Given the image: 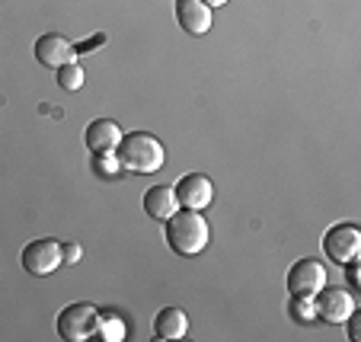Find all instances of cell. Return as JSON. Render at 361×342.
I'll return each instance as SVG.
<instances>
[{
    "label": "cell",
    "instance_id": "1",
    "mask_svg": "<svg viewBox=\"0 0 361 342\" xmlns=\"http://www.w3.org/2000/svg\"><path fill=\"white\" fill-rule=\"evenodd\" d=\"M116 157H118V164H122V170L141 173V176H150V173H157L160 166L166 164L164 144L154 135H147V131L122 135V141H118V147H116Z\"/></svg>",
    "mask_w": 361,
    "mask_h": 342
},
{
    "label": "cell",
    "instance_id": "2",
    "mask_svg": "<svg viewBox=\"0 0 361 342\" xmlns=\"http://www.w3.org/2000/svg\"><path fill=\"white\" fill-rule=\"evenodd\" d=\"M208 240H212V231H208V221L202 218V212H176L173 218H166V243L176 256H198L208 250Z\"/></svg>",
    "mask_w": 361,
    "mask_h": 342
},
{
    "label": "cell",
    "instance_id": "3",
    "mask_svg": "<svg viewBox=\"0 0 361 342\" xmlns=\"http://www.w3.org/2000/svg\"><path fill=\"white\" fill-rule=\"evenodd\" d=\"M96 323H99V310L93 304L80 301V304H68V307L58 314L55 329L64 342H83L96 333Z\"/></svg>",
    "mask_w": 361,
    "mask_h": 342
},
{
    "label": "cell",
    "instance_id": "4",
    "mask_svg": "<svg viewBox=\"0 0 361 342\" xmlns=\"http://www.w3.org/2000/svg\"><path fill=\"white\" fill-rule=\"evenodd\" d=\"M64 266V243L51 237H42V240H32L23 247V269L35 279H45V275L58 272Z\"/></svg>",
    "mask_w": 361,
    "mask_h": 342
},
{
    "label": "cell",
    "instance_id": "5",
    "mask_svg": "<svg viewBox=\"0 0 361 342\" xmlns=\"http://www.w3.org/2000/svg\"><path fill=\"white\" fill-rule=\"evenodd\" d=\"M314 307H317V320L323 323H345L348 317L358 310L355 304V295L348 288H339V285H323L320 291L314 295Z\"/></svg>",
    "mask_w": 361,
    "mask_h": 342
},
{
    "label": "cell",
    "instance_id": "6",
    "mask_svg": "<svg viewBox=\"0 0 361 342\" xmlns=\"http://www.w3.org/2000/svg\"><path fill=\"white\" fill-rule=\"evenodd\" d=\"M285 285L291 298H314L326 285V266L320 259H298L288 269Z\"/></svg>",
    "mask_w": 361,
    "mask_h": 342
},
{
    "label": "cell",
    "instance_id": "7",
    "mask_svg": "<svg viewBox=\"0 0 361 342\" xmlns=\"http://www.w3.org/2000/svg\"><path fill=\"white\" fill-rule=\"evenodd\" d=\"M323 253L333 262L345 266V262L358 259L361 253V231L355 224H333L323 237Z\"/></svg>",
    "mask_w": 361,
    "mask_h": 342
},
{
    "label": "cell",
    "instance_id": "8",
    "mask_svg": "<svg viewBox=\"0 0 361 342\" xmlns=\"http://www.w3.org/2000/svg\"><path fill=\"white\" fill-rule=\"evenodd\" d=\"M35 61L48 71H58V68H64V64L77 61V48H74V42L64 39V35L45 32L35 42Z\"/></svg>",
    "mask_w": 361,
    "mask_h": 342
},
{
    "label": "cell",
    "instance_id": "9",
    "mask_svg": "<svg viewBox=\"0 0 361 342\" xmlns=\"http://www.w3.org/2000/svg\"><path fill=\"white\" fill-rule=\"evenodd\" d=\"M173 189H176L179 205L192 208V212H204V208L212 205V199H214V185H212V179L204 176V173H189V176H183Z\"/></svg>",
    "mask_w": 361,
    "mask_h": 342
},
{
    "label": "cell",
    "instance_id": "10",
    "mask_svg": "<svg viewBox=\"0 0 361 342\" xmlns=\"http://www.w3.org/2000/svg\"><path fill=\"white\" fill-rule=\"evenodd\" d=\"M87 151L90 154H112L122 141V128L112 118H96V122L87 125Z\"/></svg>",
    "mask_w": 361,
    "mask_h": 342
},
{
    "label": "cell",
    "instance_id": "11",
    "mask_svg": "<svg viewBox=\"0 0 361 342\" xmlns=\"http://www.w3.org/2000/svg\"><path fill=\"white\" fill-rule=\"evenodd\" d=\"M176 23L189 35H204L212 29V7L204 0H176Z\"/></svg>",
    "mask_w": 361,
    "mask_h": 342
},
{
    "label": "cell",
    "instance_id": "12",
    "mask_svg": "<svg viewBox=\"0 0 361 342\" xmlns=\"http://www.w3.org/2000/svg\"><path fill=\"white\" fill-rule=\"evenodd\" d=\"M144 212L147 218L154 221H166L179 212V199H176V189L173 185H150L144 192Z\"/></svg>",
    "mask_w": 361,
    "mask_h": 342
},
{
    "label": "cell",
    "instance_id": "13",
    "mask_svg": "<svg viewBox=\"0 0 361 342\" xmlns=\"http://www.w3.org/2000/svg\"><path fill=\"white\" fill-rule=\"evenodd\" d=\"M189 333V317L179 307H164L154 317V336L157 339H183Z\"/></svg>",
    "mask_w": 361,
    "mask_h": 342
},
{
    "label": "cell",
    "instance_id": "14",
    "mask_svg": "<svg viewBox=\"0 0 361 342\" xmlns=\"http://www.w3.org/2000/svg\"><path fill=\"white\" fill-rule=\"evenodd\" d=\"M96 333H99L102 339L118 342V339H125V323L118 320L116 314H99V323H96Z\"/></svg>",
    "mask_w": 361,
    "mask_h": 342
},
{
    "label": "cell",
    "instance_id": "15",
    "mask_svg": "<svg viewBox=\"0 0 361 342\" xmlns=\"http://www.w3.org/2000/svg\"><path fill=\"white\" fill-rule=\"evenodd\" d=\"M58 87L68 90V93L80 90V87H83V71H80V64L71 61V64H64V68H58Z\"/></svg>",
    "mask_w": 361,
    "mask_h": 342
},
{
    "label": "cell",
    "instance_id": "16",
    "mask_svg": "<svg viewBox=\"0 0 361 342\" xmlns=\"http://www.w3.org/2000/svg\"><path fill=\"white\" fill-rule=\"evenodd\" d=\"M291 317H294L298 323H310V320H317L314 298H291Z\"/></svg>",
    "mask_w": 361,
    "mask_h": 342
},
{
    "label": "cell",
    "instance_id": "17",
    "mask_svg": "<svg viewBox=\"0 0 361 342\" xmlns=\"http://www.w3.org/2000/svg\"><path fill=\"white\" fill-rule=\"evenodd\" d=\"M93 170L99 173V176H116V173L122 170V164H118L116 151L112 154H93Z\"/></svg>",
    "mask_w": 361,
    "mask_h": 342
},
{
    "label": "cell",
    "instance_id": "18",
    "mask_svg": "<svg viewBox=\"0 0 361 342\" xmlns=\"http://www.w3.org/2000/svg\"><path fill=\"white\" fill-rule=\"evenodd\" d=\"M83 250L77 247V243H64V262H80Z\"/></svg>",
    "mask_w": 361,
    "mask_h": 342
},
{
    "label": "cell",
    "instance_id": "19",
    "mask_svg": "<svg viewBox=\"0 0 361 342\" xmlns=\"http://www.w3.org/2000/svg\"><path fill=\"white\" fill-rule=\"evenodd\" d=\"M102 42H106V35H93V39H90V42H83V45H74V48H77V55H87L90 48L102 45Z\"/></svg>",
    "mask_w": 361,
    "mask_h": 342
},
{
    "label": "cell",
    "instance_id": "20",
    "mask_svg": "<svg viewBox=\"0 0 361 342\" xmlns=\"http://www.w3.org/2000/svg\"><path fill=\"white\" fill-rule=\"evenodd\" d=\"M345 279H348V285H361L358 281V259L345 262Z\"/></svg>",
    "mask_w": 361,
    "mask_h": 342
},
{
    "label": "cell",
    "instance_id": "21",
    "mask_svg": "<svg viewBox=\"0 0 361 342\" xmlns=\"http://www.w3.org/2000/svg\"><path fill=\"white\" fill-rule=\"evenodd\" d=\"M345 323H348V339H352V342H358V336H361V333H358V310H355V314L348 317Z\"/></svg>",
    "mask_w": 361,
    "mask_h": 342
},
{
    "label": "cell",
    "instance_id": "22",
    "mask_svg": "<svg viewBox=\"0 0 361 342\" xmlns=\"http://www.w3.org/2000/svg\"><path fill=\"white\" fill-rule=\"evenodd\" d=\"M204 4H208V7H224L227 0H204Z\"/></svg>",
    "mask_w": 361,
    "mask_h": 342
}]
</instances>
